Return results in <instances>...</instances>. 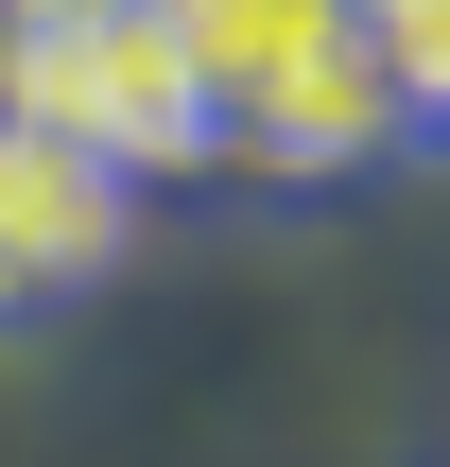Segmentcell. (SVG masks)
Returning a JSON list of instances; mask_svg holds the SVG:
<instances>
[{
    "mask_svg": "<svg viewBox=\"0 0 450 467\" xmlns=\"http://www.w3.org/2000/svg\"><path fill=\"white\" fill-rule=\"evenodd\" d=\"M69 17H104V0H0V35H69Z\"/></svg>",
    "mask_w": 450,
    "mask_h": 467,
    "instance_id": "277c9868",
    "label": "cell"
},
{
    "mask_svg": "<svg viewBox=\"0 0 450 467\" xmlns=\"http://www.w3.org/2000/svg\"><path fill=\"white\" fill-rule=\"evenodd\" d=\"M173 52L225 121V173H364L416 139L364 0H173Z\"/></svg>",
    "mask_w": 450,
    "mask_h": 467,
    "instance_id": "6da1fadb",
    "label": "cell"
},
{
    "mask_svg": "<svg viewBox=\"0 0 450 467\" xmlns=\"http://www.w3.org/2000/svg\"><path fill=\"white\" fill-rule=\"evenodd\" d=\"M0 121L69 139V156L121 173V191L225 173V121H208V87H191V52H173V0H104V17H69V35H0Z\"/></svg>",
    "mask_w": 450,
    "mask_h": 467,
    "instance_id": "7a4b0ae2",
    "label": "cell"
},
{
    "mask_svg": "<svg viewBox=\"0 0 450 467\" xmlns=\"http://www.w3.org/2000/svg\"><path fill=\"white\" fill-rule=\"evenodd\" d=\"M121 260H139V191L87 173L69 139L0 121V347H17V329H69Z\"/></svg>",
    "mask_w": 450,
    "mask_h": 467,
    "instance_id": "3957f363",
    "label": "cell"
}]
</instances>
